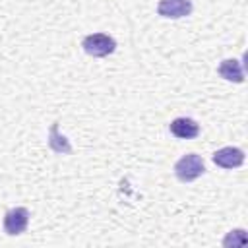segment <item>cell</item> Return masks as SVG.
<instances>
[{
    "instance_id": "obj_1",
    "label": "cell",
    "mask_w": 248,
    "mask_h": 248,
    "mask_svg": "<svg viewBox=\"0 0 248 248\" xmlns=\"http://www.w3.org/2000/svg\"><path fill=\"white\" fill-rule=\"evenodd\" d=\"M205 170V165H203V159L196 153H188L184 157H180L174 165V174L180 182H192L196 180L198 176H202Z\"/></svg>"
},
{
    "instance_id": "obj_2",
    "label": "cell",
    "mask_w": 248,
    "mask_h": 248,
    "mask_svg": "<svg viewBox=\"0 0 248 248\" xmlns=\"http://www.w3.org/2000/svg\"><path fill=\"white\" fill-rule=\"evenodd\" d=\"M81 46H83V50H85L89 56L103 58V56H108V54L114 52V48H116V41H114L110 35H105V33H93V35H87V37L81 41Z\"/></svg>"
},
{
    "instance_id": "obj_3",
    "label": "cell",
    "mask_w": 248,
    "mask_h": 248,
    "mask_svg": "<svg viewBox=\"0 0 248 248\" xmlns=\"http://www.w3.org/2000/svg\"><path fill=\"white\" fill-rule=\"evenodd\" d=\"M29 225V211L25 207H14L8 209L4 215V231L10 236L21 234Z\"/></svg>"
},
{
    "instance_id": "obj_4",
    "label": "cell",
    "mask_w": 248,
    "mask_h": 248,
    "mask_svg": "<svg viewBox=\"0 0 248 248\" xmlns=\"http://www.w3.org/2000/svg\"><path fill=\"white\" fill-rule=\"evenodd\" d=\"M157 12L159 16L170 17V19L186 17L192 14V2L190 0H161L157 6Z\"/></svg>"
},
{
    "instance_id": "obj_5",
    "label": "cell",
    "mask_w": 248,
    "mask_h": 248,
    "mask_svg": "<svg viewBox=\"0 0 248 248\" xmlns=\"http://www.w3.org/2000/svg\"><path fill=\"white\" fill-rule=\"evenodd\" d=\"M213 163L221 169H236L244 163V151L238 147H221L213 153Z\"/></svg>"
},
{
    "instance_id": "obj_6",
    "label": "cell",
    "mask_w": 248,
    "mask_h": 248,
    "mask_svg": "<svg viewBox=\"0 0 248 248\" xmlns=\"http://www.w3.org/2000/svg\"><path fill=\"white\" fill-rule=\"evenodd\" d=\"M169 128H170V134L176 136V138H180V140H192V138H196L200 134L198 122L192 120V118H186V116L174 118Z\"/></svg>"
},
{
    "instance_id": "obj_7",
    "label": "cell",
    "mask_w": 248,
    "mask_h": 248,
    "mask_svg": "<svg viewBox=\"0 0 248 248\" xmlns=\"http://www.w3.org/2000/svg\"><path fill=\"white\" fill-rule=\"evenodd\" d=\"M219 74H221V78H225L227 81H234V83H242V81H244L242 66H240V62L234 60V58L223 60L221 66H219Z\"/></svg>"
},
{
    "instance_id": "obj_8",
    "label": "cell",
    "mask_w": 248,
    "mask_h": 248,
    "mask_svg": "<svg viewBox=\"0 0 248 248\" xmlns=\"http://www.w3.org/2000/svg\"><path fill=\"white\" fill-rule=\"evenodd\" d=\"M48 147L56 153H72V145L70 141L58 134V122H52L50 132H48Z\"/></svg>"
},
{
    "instance_id": "obj_9",
    "label": "cell",
    "mask_w": 248,
    "mask_h": 248,
    "mask_svg": "<svg viewBox=\"0 0 248 248\" xmlns=\"http://www.w3.org/2000/svg\"><path fill=\"white\" fill-rule=\"evenodd\" d=\"M246 242V232L242 231V229H236V231H231L229 232V236L223 240V244L225 246H238V244H244Z\"/></svg>"
}]
</instances>
